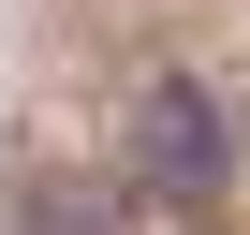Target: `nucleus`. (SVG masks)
I'll use <instances>...</instances> for the list:
<instances>
[{
    "mask_svg": "<svg viewBox=\"0 0 250 235\" xmlns=\"http://www.w3.org/2000/svg\"><path fill=\"white\" fill-rule=\"evenodd\" d=\"M133 176L147 191H221L235 176V103L206 74H147V103H133Z\"/></svg>",
    "mask_w": 250,
    "mask_h": 235,
    "instance_id": "f257e3e1",
    "label": "nucleus"
}]
</instances>
